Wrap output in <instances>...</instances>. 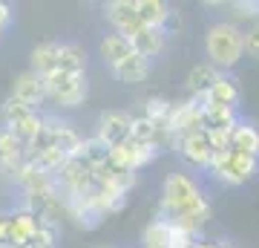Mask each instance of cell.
<instances>
[{
  "label": "cell",
  "instance_id": "obj_1",
  "mask_svg": "<svg viewBox=\"0 0 259 248\" xmlns=\"http://www.w3.org/2000/svg\"><path fill=\"white\" fill-rule=\"evenodd\" d=\"M213 214L210 196L204 193L202 182L190 170H170L161 182V199H158V214L161 220L182 225V228L202 234Z\"/></svg>",
  "mask_w": 259,
  "mask_h": 248
},
{
  "label": "cell",
  "instance_id": "obj_2",
  "mask_svg": "<svg viewBox=\"0 0 259 248\" xmlns=\"http://www.w3.org/2000/svg\"><path fill=\"white\" fill-rule=\"evenodd\" d=\"M204 55L219 73H228L245 55V32L233 20H216L204 32Z\"/></svg>",
  "mask_w": 259,
  "mask_h": 248
},
{
  "label": "cell",
  "instance_id": "obj_3",
  "mask_svg": "<svg viewBox=\"0 0 259 248\" xmlns=\"http://www.w3.org/2000/svg\"><path fill=\"white\" fill-rule=\"evenodd\" d=\"M47 104L55 110H75L90 98V78L78 73H49L44 78Z\"/></svg>",
  "mask_w": 259,
  "mask_h": 248
},
{
  "label": "cell",
  "instance_id": "obj_4",
  "mask_svg": "<svg viewBox=\"0 0 259 248\" xmlns=\"http://www.w3.org/2000/svg\"><path fill=\"white\" fill-rule=\"evenodd\" d=\"M207 173L219 185H225V188H242V185L256 179L259 159L248 156V153H239V150H225V153L213 156V165Z\"/></svg>",
  "mask_w": 259,
  "mask_h": 248
},
{
  "label": "cell",
  "instance_id": "obj_5",
  "mask_svg": "<svg viewBox=\"0 0 259 248\" xmlns=\"http://www.w3.org/2000/svg\"><path fill=\"white\" fill-rule=\"evenodd\" d=\"M44 121H47L44 110H32V107H26L23 101L12 98V95H6V101L0 104V127L15 133L23 145H29L44 130Z\"/></svg>",
  "mask_w": 259,
  "mask_h": 248
},
{
  "label": "cell",
  "instance_id": "obj_6",
  "mask_svg": "<svg viewBox=\"0 0 259 248\" xmlns=\"http://www.w3.org/2000/svg\"><path fill=\"white\" fill-rule=\"evenodd\" d=\"M173 150H176L179 162L185 165V170H190V173H207L213 165V156H216V150L210 145V136L204 130L176 138Z\"/></svg>",
  "mask_w": 259,
  "mask_h": 248
},
{
  "label": "cell",
  "instance_id": "obj_7",
  "mask_svg": "<svg viewBox=\"0 0 259 248\" xmlns=\"http://www.w3.org/2000/svg\"><path fill=\"white\" fill-rule=\"evenodd\" d=\"M130 127H133V113L127 110H104L95 119V138L101 141L107 150L124 145L130 138Z\"/></svg>",
  "mask_w": 259,
  "mask_h": 248
},
{
  "label": "cell",
  "instance_id": "obj_8",
  "mask_svg": "<svg viewBox=\"0 0 259 248\" xmlns=\"http://www.w3.org/2000/svg\"><path fill=\"white\" fill-rule=\"evenodd\" d=\"M161 156V150L153 145H139V141H133V138H127L124 145L112 147L110 150V159L115 162L118 167H124V170H130V173L139 176V170H144L147 165H153L156 159Z\"/></svg>",
  "mask_w": 259,
  "mask_h": 248
},
{
  "label": "cell",
  "instance_id": "obj_9",
  "mask_svg": "<svg viewBox=\"0 0 259 248\" xmlns=\"http://www.w3.org/2000/svg\"><path fill=\"white\" fill-rule=\"evenodd\" d=\"M104 20L110 23V32L115 35H136L144 23H141L139 12H136V0H112L104 6Z\"/></svg>",
  "mask_w": 259,
  "mask_h": 248
},
{
  "label": "cell",
  "instance_id": "obj_10",
  "mask_svg": "<svg viewBox=\"0 0 259 248\" xmlns=\"http://www.w3.org/2000/svg\"><path fill=\"white\" fill-rule=\"evenodd\" d=\"M9 95L23 101L26 107L32 110H44L47 107V90H44V78L35 75L32 69H23L12 78V87H9Z\"/></svg>",
  "mask_w": 259,
  "mask_h": 248
},
{
  "label": "cell",
  "instance_id": "obj_11",
  "mask_svg": "<svg viewBox=\"0 0 259 248\" xmlns=\"http://www.w3.org/2000/svg\"><path fill=\"white\" fill-rule=\"evenodd\" d=\"M239 101H242V90L231 73H222L219 81L202 95V107H219V110H233V113L239 110Z\"/></svg>",
  "mask_w": 259,
  "mask_h": 248
},
{
  "label": "cell",
  "instance_id": "obj_12",
  "mask_svg": "<svg viewBox=\"0 0 259 248\" xmlns=\"http://www.w3.org/2000/svg\"><path fill=\"white\" fill-rule=\"evenodd\" d=\"M167 32L164 29H153V26H141L136 35H130V46L139 52L141 58H147V61H156V58L164 55V49H167Z\"/></svg>",
  "mask_w": 259,
  "mask_h": 248
},
{
  "label": "cell",
  "instance_id": "obj_13",
  "mask_svg": "<svg viewBox=\"0 0 259 248\" xmlns=\"http://www.w3.org/2000/svg\"><path fill=\"white\" fill-rule=\"evenodd\" d=\"M23 162H26V145L15 133L0 127V173L12 176Z\"/></svg>",
  "mask_w": 259,
  "mask_h": 248
},
{
  "label": "cell",
  "instance_id": "obj_14",
  "mask_svg": "<svg viewBox=\"0 0 259 248\" xmlns=\"http://www.w3.org/2000/svg\"><path fill=\"white\" fill-rule=\"evenodd\" d=\"M58 55H61V41H40L29 52V69L40 78L58 69Z\"/></svg>",
  "mask_w": 259,
  "mask_h": 248
},
{
  "label": "cell",
  "instance_id": "obj_15",
  "mask_svg": "<svg viewBox=\"0 0 259 248\" xmlns=\"http://www.w3.org/2000/svg\"><path fill=\"white\" fill-rule=\"evenodd\" d=\"M136 49L130 46V41L124 35H115V32H107V35L98 41V58L104 61L107 69H115L121 61H127Z\"/></svg>",
  "mask_w": 259,
  "mask_h": 248
},
{
  "label": "cell",
  "instance_id": "obj_16",
  "mask_svg": "<svg viewBox=\"0 0 259 248\" xmlns=\"http://www.w3.org/2000/svg\"><path fill=\"white\" fill-rule=\"evenodd\" d=\"M219 69L213 64H196V66H190V73H187V78H185V90H187V95L190 98H196V101H202V95L207 90H210L213 84L219 81Z\"/></svg>",
  "mask_w": 259,
  "mask_h": 248
},
{
  "label": "cell",
  "instance_id": "obj_17",
  "mask_svg": "<svg viewBox=\"0 0 259 248\" xmlns=\"http://www.w3.org/2000/svg\"><path fill=\"white\" fill-rule=\"evenodd\" d=\"M136 12L144 26H153V29H164L167 32V23L173 18L176 6H170L164 0H136Z\"/></svg>",
  "mask_w": 259,
  "mask_h": 248
},
{
  "label": "cell",
  "instance_id": "obj_18",
  "mask_svg": "<svg viewBox=\"0 0 259 248\" xmlns=\"http://www.w3.org/2000/svg\"><path fill=\"white\" fill-rule=\"evenodd\" d=\"M231 150L248 153V156L259 159V124L250 119H239L231 133Z\"/></svg>",
  "mask_w": 259,
  "mask_h": 248
},
{
  "label": "cell",
  "instance_id": "obj_19",
  "mask_svg": "<svg viewBox=\"0 0 259 248\" xmlns=\"http://www.w3.org/2000/svg\"><path fill=\"white\" fill-rule=\"evenodd\" d=\"M87 66H90V58H87V49L75 41H61V55H58V69L55 73H78L87 75Z\"/></svg>",
  "mask_w": 259,
  "mask_h": 248
},
{
  "label": "cell",
  "instance_id": "obj_20",
  "mask_svg": "<svg viewBox=\"0 0 259 248\" xmlns=\"http://www.w3.org/2000/svg\"><path fill=\"white\" fill-rule=\"evenodd\" d=\"M150 69H153V61L141 58L139 52H133L127 61H121V64L115 66V69H110V73H112V78L121 81V84H141L150 75Z\"/></svg>",
  "mask_w": 259,
  "mask_h": 248
},
{
  "label": "cell",
  "instance_id": "obj_21",
  "mask_svg": "<svg viewBox=\"0 0 259 248\" xmlns=\"http://www.w3.org/2000/svg\"><path fill=\"white\" fill-rule=\"evenodd\" d=\"M239 121V113L233 110H219V107H204V121L202 130L204 133H231Z\"/></svg>",
  "mask_w": 259,
  "mask_h": 248
},
{
  "label": "cell",
  "instance_id": "obj_22",
  "mask_svg": "<svg viewBox=\"0 0 259 248\" xmlns=\"http://www.w3.org/2000/svg\"><path fill=\"white\" fill-rule=\"evenodd\" d=\"M170 113H173V101H167V98H147L144 101V119H150L156 127H167L170 130Z\"/></svg>",
  "mask_w": 259,
  "mask_h": 248
},
{
  "label": "cell",
  "instance_id": "obj_23",
  "mask_svg": "<svg viewBox=\"0 0 259 248\" xmlns=\"http://www.w3.org/2000/svg\"><path fill=\"white\" fill-rule=\"evenodd\" d=\"M245 55L259 61V23H253V26L245 32Z\"/></svg>",
  "mask_w": 259,
  "mask_h": 248
},
{
  "label": "cell",
  "instance_id": "obj_24",
  "mask_svg": "<svg viewBox=\"0 0 259 248\" xmlns=\"http://www.w3.org/2000/svg\"><path fill=\"white\" fill-rule=\"evenodd\" d=\"M231 9L239 18H259V0H242V3H231Z\"/></svg>",
  "mask_w": 259,
  "mask_h": 248
},
{
  "label": "cell",
  "instance_id": "obj_25",
  "mask_svg": "<svg viewBox=\"0 0 259 248\" xmlns=\"http://www.w3.org/2000/svg\"><path fill=\"white\" fill-rule=\"evenodd\" d=\"M190 248H219V242H213V239H196Z\"/></svg>",
  "mask_w": 259,
  "mask_h": 248
},
{
  "label": "cell",
  "instance_id": "obj_26",
  "mask_svg": "<svg viewBox=\"0 0 259 248\" xmlns=\"http://www.w3.org/2000/svg\"><path fill=\"white\" fill-rule=\"evenodd\" d=\"M219 248H236L233 242H219Z\"/></svg>",
  "mask_w": 259,
  "mask_h": 248
},
{
  "label": "cell",
  "instance_id": "obj_27",
  "mask_svg": "<svg viewBox=\"0 0 259 248\" xmlns=\"http://www.w3.org/2000/svg\"><path fill=\"white\" fill-rule=\"evenodd\" d=\"M23 248H47V245H37V242H29V245H23Z\"/></svg>",
  "mask_w": 259,
  "mask_h": 248
},
{
  "label": "cell",
  "instance_id": "obj_28",
  "mask_svg": "<svg viewBox=\"0 0 259 248\" xmlns=\"http://www.w3.org/2000/svg\"><path fill=\"white\" fill-rule=\"evenodd\" d=\"M6 35H9V32H3V29H0V44H3V41H6Z\"/></svg>",
  "mask_w": 259,
  "mask_h": 248
},
{
  "label": "cell",
  "instance_id": "obj_29",
  "mask_svg": "<svg viewBox=\"0 0 259 248\" xmlns=\"http://www.w3.org/2000/svg\"><path fill=\"white\" fill-rule=\"evenodd\" d=\"M95 248H110V245H95Z\"/></svg>",
  "mask_w": 259,
  "mask_h": 248
}]
</instances>
